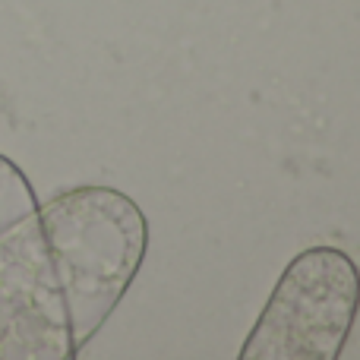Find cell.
<instances>
[{
	"instance_id": "1",
	"label": "cell",
	"mask_w": 360,
	"mask_h": 360,
	"mask_svg": "<svg viewBox=\"0 0 360 360\" xmlns=\"http://www.w3.org/2000/svg\"><path fill=\"white\" fill-rule=\"evenodd\" d=\"M76 357L98 335L149 247V221L114 186H76L38 205Z\"/></svg>"
},
{
	"instance_id": "2",
	"label": "cell",
	"mask_w": 360,
	"mask_h": 360,
	"mask_svg": "<svg viewBox=\"0 0 360 360\" xmlns=\"http://www.w3.org/2000/svg\"><path fill=\"white\" fill-rule=\"evenodd\" d=\"M73 357L35 190L16 162L0 155V360Z\"/></svg>"
},
{
	"instance_id": "3",
	"label": "cell",
	"mask_w": 360,
	"mask_h": 360,
	"mask_svg": "<svg viewBox=\"0 0 360 360\" xmlns=\"http://www.w3.org/2000/svg\"><path fill=\"white\" fill-rule=\"evenodd\" d=\"M360 310V272L345 250L297 253L272 288L240 360H335Z\"/></svg>"
}]
</instances>
